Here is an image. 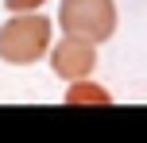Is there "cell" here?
<instances>
[{"label":"cell","mask_w":147,"mask_h":143,"mask_svg":"<svg viewBox=\"0 0 147 143\" xmlns=\"http://www.w3.org/2000/svg\"><path fill=\"white\" fill-rule=\"evenodd\" d=\"M54 43V23L39 12H12V19L0 23V62L8 66H35L47 58Z\"/></svg>","instance_id":"obj_1"},{"label":"cell","mask_w":147,"mask_h":143,"mask_svg":"<svg viewBox=\"0 0 147 143\" xmlns=\"http://www.w3.org/2000/svg\"><path fill=\"white\" fill-rule=\"evenodd\" d=\"M58 27L74 39L109 43L116 35V4L112 0H62Z\"/></svg>","instance_id":"obj_2"},{"label":"cell","mask_w":147,"mask_h":143,"mask_svg":"<svg viewBox=\"0 0 147 143\" xmlns=\"http://www.w3.org/2000/svg\"><path fill=\"white\" fill-rule=\"evenodd\" d=\"M47 54H51V70L62 81H81L97 70V43H89V39L66 35L62 43H51Z\"/></svg>","instance_id":"obj_3"},{"label":"cell","mask_w":147,"mask_h":143,"mask_svg":"<svg viewBox=\"0 0 147 143\" xmlns=\"http://www.w3.org/2000/svg\"><path fill=\"white\" fill-rule=\"evenodd\" d=\"M66 101L62 105H74V108H105L112 105V93L105 85H97L93 77H81V81H66Z\"/></svg>","instance_id":"obj_4"},{"label":"cell","mask_w":147,"mask_h":143,"mask_svg":"<svg viewBox=\"0 0 147 143\" xmlns=\"http://www.w3.org/2000/svg\"><path fill=\"white\" fill-rule=\"evenodd\" d=\"M47 0H4L8 12H35V8H43Z\"/></svg>","instance_id":"obj_5"}]
</instances>
